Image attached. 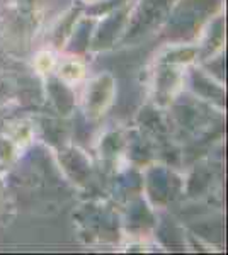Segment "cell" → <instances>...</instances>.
I'll return each mask as SVG.
<instances>
[{
    "label": "cell",
    "mask_w": 228,
    "mask_h": 255,
    "mask_svg": "<svg viewBox=\"0 0 228 255\" xmlns=\"http://www.w3.org/2000/svg\"><path fill=\"white\" fill-rule=\"evenodd\" d=\"M60 75L63 77L65 80H78L82 75H84V67H82L80 63H75V61H72V63H67L63 68H61Z\"/></svg>",
    "instance_id": "cell-1"
}]
</instances>
